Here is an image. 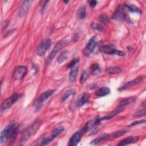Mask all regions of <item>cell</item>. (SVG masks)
Here are the masks:
<instances>
[{
	"mask_svg": "<svg viewBox=\"0 0 146 146\" xmlns=\"http://www.w3.org/2000/svg\"><path fill=\"white\" fill-rule=\"evenodd\" d=\"M17 123L13 120L2 131L0 135V143L2 144L9 139H13L17 133Z\"/></svg>",
	"mask_w": 146,
	"mask_h": 146,
	"instance_id": "obj_1",
	"label": "cell"
},
{
	"mask_svg": "<svg viewBox=\"0 0 146 146\" xmlns=\"http://www.w3.org/2000/svg\"><path fill=\"white\" fill-rule=\"evenodd\" d=\"M41 124V122L39 120H36L27 129V131L25 133L23 136L22 137L21 139L20 140L19 145H23L24 144L26 141L33 135L35 133V132L39 129L40 125Z\"/></svg>",
	"mask_w": 146,
	"mask_h": 146,
	"instance_id": "obj_2",
	"label": "cell"
},
{
	"mask_svg": "<svg viewBox=\"0 0 146 146\" xmlns=\"http://www.w3.org/2000/svg\"><path fill=\"white\" fill-rule=\"evenodd\" d=\"M63 131H64V127L62 125L56 127L52 130V131L51 132V134H50L46 137L42 139L40 141H39L37 145H44L47 144L48 143H50L52 140H54L55 137H56V136L60 134Z\"/></svg>",
	"mask_w": 146,
	"mask_h": 146,
	"instance_id": "obj_3",
	"label": "cell"
},
{
	"mask_svg": "<svg viewBox=\"0 0 146 146\" xmlns=\"http://www.w3.org/2000/svg\"><path fill=\"white\" fill-rule=\"evenodd\" d=\"M99 50L100 52L108 55H116L120 56H123L125 55L124 52L116 49L114 45L112 44L102 45L100 47Z\"/></svg>",
	"mask_w": 146,
	"mask_h": 146,
	"instance_id": "obj_4",
	"label": "cell"
},
{
	"mask_svg": "<svg viewBox=\"0 0 146 146\" xmlns=\"http://www.w3.org/2000/svg\"><path fill=\"white\" fill-rule=\"evenodd\" d=\"M22 96V94H15L6 100H5L1 105V109L2 110H5L10 108L15 102L19 100Z\"/></svg>",
	"mask_w": 146,
	"mask_h": 146,
	"instance_id": "obj_5",
	"label": "cell"
},
{
	"mask_svg": "<svg viewBox=\"0 0 146 146\" xmlns=\"http://www.w3.org/2000/svg\"><path fill=\"white\" fill-rule=\"evenodd\" d=\"M98 44V39L96 36H93L88 40L87 45L83 49V52L86 56H89L94 51L96 46Z\"/></svg>",
	"mask_w": 146,
	"mask_h": 146,
	"instance_id": "obj_6",
	"label": "cell"
},
{
	"mask_svg": "<svg viewBox=\"0 0 146 146\" xmlns=\"http://www.w3.org/2000/svg\"><path fill=\"white\" fill-rule=\"evenodd\" d=\"M68 43V40L67 39H63L61 40L59 42H58L55 46L53 47L52 51H51L50 55L48 56V59L49 60H52L55 55L58 54V52L63 48Z\"/></svg>",
	"mask_w": 146,
	"mask_h": 146,
	"instance_id": "obj_7",
	"label": "cell"
},
{
	"mask_svg": "<svg viewBox=\"0 0 146 146\" xmlns=\"http://www.w3.org/2000/svg\"><path fill=\"white\" fill-rule=\"evenodd\" d=\"M51 44V40L50 39L47 38L43 40L36 49V54L39 56L44 55L47 50L49 48Z\"/></svg>",
	"mask_w": 146,
	"mask_h": 146,
	"instance_id": "obj_8",
	"label": "cell"
},
{
	"mask_svg": "<svg viewBox=\"0 0 146 146\" xmlns=\"http://www.w3.org/2000/svg\"><path fill=\"white\" fill-rule=\"evenodd\" d=\"M27 68L26 66H19L15 69L13 77L15 80H21L27 74Z\"/></svg>",
	"mask_w": 146,
	"mask_h": 146,
	"instance_id": "obj_9",
	"label": "cell"
},
{
	"mask_svg": "<svg viewBox=\"0 0 146 146\" xmlns=\"http://www.w3.org/2000/svg\"><path fill=\"white\" fill-rule=\"evenodd\" d=\"M143 80H144V76H139V77L134 79L133 80H132L131 81L127 82L125 83H124L123 84V86H122L119 88H118V91H119L120 92H121V91L127 89L128 88H129L132 86H133L135 85L138 84L143 82Z\"/></svg>",
	"mask_w": 146,
	"mask_h": 146,
	"instance_id": "obj_10",
	"label": "cell"
},
{
	"mask_svg": "<svg viewBox=\"0 0 146 146\" xmlns=\"http://www.w3.org/2000/svg\"><path fill=\"white\" fill-rule=\"evenodd\" d=\"M83 133H84V132L83 131V129H79V130L76 131L72 135L71 138L70 139L68 145H70V146H75V145H76L79 143V141H80Z\"/></svg>",
	"mask_w": 146,
	"mask_h": 146,
	"instance_id": "obj_11",
	"label": "cell"
},
{
	"mask_svg": "<svg viewBox=\"0 0 146 146\" xmlns=\"http://www.w3.org/2000/svg\"><path fill=\"white\" fill-rule=\"evenodd\" d=\"M102 121L101 120L100 117H99V118H95V119H94L92 120H91L88 122H87L85 126L84 127V128L82 129L84 131V132H86V131L90 130V129L92 128L93 127H95L96 125H98V124H99Z\"/></svg>",
	"mask_w": 146,
	"mask_h": 146,
	"instance_id": "obj_12",
	"label": "cell"
},
{
	"mask_svg": "<svg viewBox=\"0 0 146 146\" xmlns=\"http://www.w3.org/2000/svg\"><path fill=\"white\" fill-rule=\"evenodd\" d=\"M32 3H33V1H25L22 3L18 13V15L19 17H22L26 14V13L29 10Z\"/></svg>",
	"mask_w": 146,
	"mask_h": 146,
	"instance_id": "obj_13",
	"label": "cell"
},
{
	"mask_svg": "<svg viewBox=\"0 0 146 146\" xmlns=\"http://www.w3.org/2000/svg\"><path fill=\"white\" fill-rule=\"evenodd\" d=\"M121 6L120 5L118 6L116 8L115 11L113 14L112 16V18L113 19H115L117 21H123L124 20V15L125 11L122 10Z\"/></svg>",
	"mask_w": 146,
	"mask_h": 146,
	"instance_id": "obj_14",
	"label": "cell"
},
{
	"mask_svg": "<svg viewBox=\"0 0 146 146\" xmlns=\"http://www.w3.org/2000/svg\"><path fill=\"white\" fill-rule=\"evenodd\" d=\"M89 100V94L87 92H83L79 95L77 100V107H80L87 103Z\"/></svg>",
	"mask_w": 146,
	"mask_h": 146,
	"instance_id": "obj_15",
	"label": "cell"
},
{
	"mask_svg": "<svg viewBox=\"0 0 146 146\" xmlns=\"http://www.w3.org/2000/svg\"><path fill=\"white\" fill-rule=\"evenodd\" d=\"M54 92V91L52 90H47V91L44 92L38 98V99L36 100V103L37 104L42 103L45 100H46L49 97H50L52 95Z\"/></svg>",
	"mask_w": 146,
	"mask_h": 146,
	"instance_id": "obj_16",
	"label": "cell"
},
{
	"mask_svg": "<svg viewBox=\"0 0 146 146\" xmlns=\"http://www.w3.org/2000/svg\"><path fill=\"white\" fill-rule=\"evenodd\" d=\"M139 139V136H130L129 137H127L121 140L120 143H119L117 144V145H125L127 144L134 143L137 141Z\"/></svg>",
	"mask_w": 146,
	"mask_h": 146,
	"instance_id": "obj_17",
	"label": "cell"
},
{
	"mask_svg": "<svg viewBox=\"0 0 146 146\" xmlns=\"http://www.w3.org/2000/svg\"><path fill=\"white\" fill-rule=\"evenodd\" d=\"M136 101V98L135 97H128L125 98L123 99H121L119 103L117 104V106L119 107H121L124 106H126L128 105H129L133 103H134Z\"/></svg>",
	"mask_w": 146,
	"mask_h": 146,
	"instance_id": "obj_18",
	"label": "cell"
},
{
	"mask_svg": "<svg viewBox=\"0 0 146 146\" xmlns=\"http://www.w3.org/2000/svg\"><path fill=\"white\" fill-rule=\"evenodd\" d=\"M110 93V89L107 87H102L95 91V95L97 97H103Z\"/></svg>",
	"mask_w": 146,
	"mask_h": 146,
	"instance_id": "obj_19",
	"label": "cell"
},
{
	"mask_svg": "<svg viewBox=\"0 0 146 146\" xmlns=\"http://www.w3.org/2000/svg\"><path fill=\"white\" fill-rule=\"evenodd\" d=\"M124 7L127 9V10L130 11L131 13H139V14H140L141 13V10L134 4L124 3Z\"/></svg>",
	"mask_w": 146,
	"mask_h": 146,
	"instance_id": "obj_20",
	"label": "cell"
},
{
	"mask_svg": "<svg viewBox=\"0 0 146 146\" xmlns=\"http://www.w3.org/2000/svg\"><path fill=\"white\" fill-rule=\"evenodd\" d=\"M78 72V67L76 66L71 68V71L69 75V80L71 82L74 83L76 79V77Z\"/></svg>",
	"mask_w": 146,
	"mask_h": 146,
	"instance_id": "obj_21",
	"label": "cell"
},
{
	"mask_svg": "<svg viewBox=\"0 0 146 146\" xmlns=\"http://www.w3.org/2000/svg\"><path fill=\"white\" fill-rule=\"evenodd\" d=\"M108 138H109L108 135L103 134V135H101L100 136H99L97 138L94 139L92 141H91L90 144L92 145H97V144L101 143L102 142H103V141L107 140Z\"/></svg>",
	"mask_w": 146,
	"mask_h": 146,
	"instance_id": "obj_22",
	"label": "cell"
},
{
	"mask_svg": "<svg viewBox=\"0 0 146 146\" xmlns=\"http://www.w3.org/2000/svg\"><path fill=\"white\" fill-rule=\"evenodd\" d=\"M122 71L121 68L116 66H111L107 68V72L110 74H119Z\"/></svg>",
	"mask_w": 146,
	"mask_h": 146,
	"instance_id": "obj_23",
	"label": "cell"
},
{
	"mask_svg": "<svg viewBox=\"0 0 146 146\" xmlns=\"http://www.w3.org/2000/svg\"><path fill=\"white\" fill-rule=\"evenodd\" d=\"M86 15V8L85 6H82L77 11V18L79 19H83Z\"/></svg>",
	"mask_w": 146,
	"mask_h": 146,
	"instance_id": "obj_24",
	"label": "cell"
},
{
	"mask_svg": "<svg viewBox=\"0 0 146 146\" xmlns=\"http://www.w3.org/2000/svg\"><path fill=\"white\" fill-rule=\"evenodd\" d=\"M91 74L94 76L98 75L100 73L101 70L98 63H94L92 64L91 66Z\"/></svg>",
	"mask_w": 146,
	"mask_h": 146,
	"instance_id": "obj_25",
	"label": "cell"
},
{
	"mask_svg": "<svg viewBox=\"0 0 146 146\" xmlns=\"http://www.w3.org/2000/svg\"><path fill=\"white\" fill-rule=\"evenodd\" d=\"M76 91L74 89H70L68 90H67L65 93L62 96V99H61V101L62 102H65L68 98H69L72 95H74L75 94Z\"/></svg>",
	"mask_w": 146,
	"mask_h": 146,
	"instance_id": "obj_26",
	"label": "cell"
},
{
	"mask_svg": "<svg viewBox=\"0 0 146 146\" xmlns=\"http://www.w3.org/2000/svg\"><path fill=\"white\" fill-rule=\"evenodd\" d=\"M68 54V52L67 50H64L62 51L58 57V59H57L58 63L60 64L63 62H64L67 58Z\"/></svg>",
	"mask_w": 146,
	"mask_h": 146,
	"instance_id": "obj_27",
	"label": "cell"
},
{
	"mask_svg": "<svg viewBox=\"0 0 146 146\" xmlns=\"http://www.w3.org/2000/svg\"><path fill=\"white\" fill-rule=\"evenodd\" d=\"M127 132V131L126 130H119V131H116L114 133H112V139H116V138H117L119 137H120V136H122L123 135H124L126 132Z\"/></svg>",
	"mask_w": 146,
	"mask_h": 146,
	"instance_id": "obj_28",
	"label": "cell"
},
{
	"mask_svg": "<svg viewBox=\"0 0 146 146\" xmlns=\"http://www.w3.org/2000/svg\"><path fill=\"white\" fill-rule=\"evenodd\" d=\"M91 26H92V28L93 29H94L95 30H98L100 32H102L104 30L103 26L102 25H100L98 23H96V22H93L92 23Z\"/></svg>",
	"mask_w": 146,
	"mask_h": 146,
	"instance_id": "obj_29",
	"label": "cell"
},
{
	"mask_svg": "<svg viewBox=\"0 0 146 146\" xmlns=\"http://www.w3.org/2000/svg\"><path fill=\"white\" fill-rule=\"evenodd\" d=\"M88 78V74L86 71H83V73L81 75L80 79V82L81 84H84L86 81L87 80Z\"/></svg>",
	"mask_w": 146,
	"mask_h": 146,
	"instance_id": "obj_30",
	"label": "cell"
},
{
	"mask_svg": "<svg viewBox=\"0 0 146 146\" xmlns=\"http://www.w3.org/2000/svg\"><path fill=\"white\" fill-rule=\"evenodd\" d=\"M79 62V58H75L74 59H72L70 63L67 66V68H72L76 66Z\"/></svg>",
	"mask_w": 146,
	"mask_h": 146,
	"instance_id": "obj_31",
	"label": "cell"
},
{
	"mask_svg": "<svg viewBox=\"0 0 146 146\" xmlns=\"http://www.w3.org/2000/svg\"><path fill=\"white\" fill-rule=\"evenodd\" d=\"M99 21L101 23H107L110 21V18L106 15H101L99 17Z\"/></svg>",
	"mask_w": 146,
	"mask_h": 146,
	"instance_id": "obj_32",
	"label": "cell"
},
{
	"mask_svg": "<svg viewBox=\"0 0 146 146\" xmlns=\"http://www.w3.org/2000/svg\"><path fill=\"white\" fill-rule=\"evenodd\" d=\"M145 123V119H140V120H136V121H135L132 122L129 125L130 126H134V125H138V124H143V123Z\"/></svg>",
	"mask_w": 146,
	"mask_h": 146,
	"instance_id": "obj_33",
	"label": "cell"
},
{
	"mask_svg": "<svg viewBox=\"0 0 146 146\" xmlns=\"http://www.w3.org/2000/svg\"><path fill=\"white\" fill-rule=\"evenodd\" d=\"M145 114V110L144 109L142 111L141 110V111H138L136 113H135L134 114V116H136V117H139V116H141L142 115H144Z\"/></svg>",
	"mask_w": 146,
	"mask_h": 146,
	"instance_id": "obj_34",
	"label": "cell"
},
{
	"mask_svg": "<svg viewBox=\"0 0 146 146\" xmlns=\"http://www.w3.org/2000/svg\"><path fill=\"white\" fill-rule=\"evenodd\" d=\"M90 6L91 7H94L96 6V4H97V1H88Z\"/></svg>",
	"mask_w": 146,
	"mask_h": 146,
	"instance_id": "obj_35",
	"label": "cell"
},
{
	"mask_svg": "<svg viewBox=\"0 0 146 146\" xmlns=\"http://www.w3.org/2000/svg\"><path fill=\"white\" fill-rule=\"evenodd\" d=\"M98 131H99V128H98V127H95V128L92 130V131L90 133V135H93L96 133Z\"/></svg>",
	"mask_w": 146,
	"mask_h": 146,
	"instance_id": "obj_36",
	"label": "cell"
},
{
	"mask_svg": "<svg viewBox=\"0 0 146 146\" xmlns=\"http://www.w3.org/2000/svg\"><path fill=\"white\" fill-rule=\"evenodd\" d=\"M63 2H64V3H68V2H69V1H63Z\"/></svg>",
	"mask_w": 146,
	"mask_h": 146,
	"instance_id": "obj_37",
	"label": "cell"
}]
</instances>
